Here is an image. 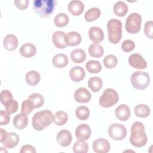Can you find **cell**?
Listing matches in <instances>:
<instances>
[{"label":"cell","instance_id":"ba28073f","mask_svg":"<svg viewBox=\"0 0 153 153\" xmlns=\"http://www.w3.org/2000/svg\"><path fill=\"white\" fill-rule=\"evenodd\" d=\"M108 134L115 140H121L127 135V129L122 124L114 123L109 127Z\"/></svg>","mask_w":153,"mask_h":153},{"label":"cell","instance_id":"277c9868","mask_svg":"<svg viewBox=\"0 0 153 153\" xmlns=\"http://www.w3.org/2000/svg\"><path fill=\"white\" fill-rule=\"evenodd\" d=\"M108 39L112 44H117L122 36V23L117 19H110L107 23Z\"/></svg>","mask_w":153,"mask_h":153},{"label":"cell","instance_id":"f546056e","mask_svg":"<svg viewBox=\"0 0 153 153\" xmlns=\"http://www.w3.org/2000/svg\"><path fill=\"white\" fill-rule=\"evenodd\" d=\"M101 14L100 10L97 7L89 8L84 14V18L87 22H92L98 19Z\"/></svg>","mask_w":153,"mask_h":153},{"label":"cell","instance_id":"7a4b0ae2","mask_svg":"<svg viewBox=\"0 0 153 153\" xmlns=\"http://www.w3.org/2000/svg\"><path fill=\"white\" fill-rule=\"evenodd\" d=\"M54 120L53 113L47 109L36 112L32 120V125L37 131L43 130L47 126H50Z\"/></svg>","mask_w":153,"mask_h":153},{"label":"cell","instance_id":"b9f144b4","mask_svg":"<svg viewBox=\"0 0 153 153\" xmlns=\"http://www.w3.org/2000/svg\"><path fill=\"white\" fill-rule=\"evenodd\" d=\"M153 22L152 20L147 21L144 26V32L145 35L150 39L153 38Z\"/></svg>","mask_w":153,"mask_h":153},{"label":"cell","instance_id":"7402d4cb","mask_svg":"<svg viewBox=\"0 0 153 153\" xmlns=\"http://www.w3.org/2000/svg\"><path fill=\"white\" fill-rule=\"evenodd\" d=\"M27 116L23 113L17 114L13 119V125L18 129H23L25 128L27 125Z\"/></svg>","mask_w":153,"mask_h":153},{"label":"cell","instance_id":"ab89813d","mask_svg":"<svg viewBox=\"0 0 153 153\" xmlns=\"http://www.w3.org/2000/svg\"><path fill=\"white\" fill-rule=\"evenodd\" d=\"M34 108H35V106L33 103L32 102V100H30L29 99L25 100L22 103V106H21L22 113H23L27 115L30 113Z\"/></svg>","mask_w":153,"mask_h":153},{"label":"cell","instance_id":"9c48e42d","mask_svg":"<svg viewBox=\"0 0 153 153\" xmlns=\"http://www.w3.org/2000/svg\"><path fill=\"white\" fill-rule=\"evenodd\" d=\"M130 65L137 69H144L147 67V62L143 57L138 53L131 54L128 59Z\"/></svg>","mask_w":153,"mask_h":153},{"label":"cell","instance_id":"8992f818","mask_svg":"<svg viewBox=\"0 0 153 153\" xmlns=\"http://www.w3.org/2000/svg\"><path fill=\"white\" fill-rule=\"evenodd\" d=\"M119 100L118 93L113 88L105 90L99 98V105L103 108H109L116 104Z\"/></svg>","mask_w":153,"mask_h":153},{"label":"cell","instance_id":"f35d334b","mask_svg":"<svg viewBox=\"0 0 153 153\" xmlns=\"http://www.w3.org/2000/svg\"><path fill=\"white\" fill-rule=\"evenodd\" d=\"M1 102L5 106L8 105L13 100V94L8 90H3L0 94Z\"/></svg>","mask_w":153,"mask_h":153},{"label":"cell","instance_id":"4fadbf2b","mask_svg":"<svg viewBox=\"0 0 153 153\" xmlns=\"http://www.w3.org/2000/svg\"><path fill=\"white\" fill-rule=\"evenodd\" d=\"M91 131L90 127L85 124L79 125L75 129V136L79 140H86L91 136Z\"/></svg>","mask_w":153,"mask_h":153},{"label":"cell","instance_id":"5bb4252c","mask_svg":"<svg viewBox=\"0 0 153 153\" xmlns=\"http://www.w3.org/2000/svg\"><path fill=\"white\" fill-rule=\"evenodd\" d=\"M54 45L58 48H65L67 46L66 42V33L61 30L56 31L52 36Z\"/></svg>","mask_w":153,"mask_h":153},{"label":"cell","instance_id":"f1b7e54d","mask_svg":"<svg viewBox=\"0 0 153 153\" xmlns=\"http://www.w3.org/2000/svg\"><path fill=\"white\" fill-rule=\"evenodd\" d=\"M134 112L137 117L140 118H146L150 114L151 110L148 106L145 104H139L135 106Z\"/></svg>","mask_w":153,"mask_h":153},{"label":"cell","instance_id":"d4e9b609","mask_svg":"<svg viewBox=\"0 0 153 153\" xmlns=\"http://www.w3.org/2000/svg\"><path fill=\"white\" fill-rule=\"evenodd\" d=\"M70 57L74 63H82L86 59V53L84 50L81 48L74 49L71 51Z\"/></svg>","mask_w":153,"mask_h":153},{"label":"cell","instance_id":"d590c367","mask_svg":"<svg viewBox=\"0 0 153 153\" xmlns=\"http://www.w3.org/2000/svg\"><path fill=\"white\" fill-rule=\"evenodd\" d=\"M75 115L78 119L80 120H87L90 115V110L85 106H78L75 110Z\"/></svg>","mask_w":153,"mask_h":153},{"label":"cell","instance_id":"5b68a950","mask_svg":"<svg viewBox=\"0 0 153 153\" xmlns=\"http://www.w3.org/2000/svg\"><path fill=\"white\" fill-rule=\"evenodd\" d=\"M130 80L133 87L137 90L145 89L150 83L149 74L142 71L133 72L131 76Z\"/></svg>","mask_w":153,"mask_h":153},{"label":"cell","instance_id":"f6af8a7d","mask_svg":"<svg viewBox=\"0 0 153 153\" xmlns=\"http://www.w3.org/2000/svg\"><path fill=\"white\" fill-rule=\"evenodd\" d=\"M14 4L20 10H23L26 9L29 5L28 0H15Z\"/></svg>","mask_w":153,"mask_h":153},{"label":"cell","instance_id":"cb8c5ba5","mask_svg":"<svg viewBox=\"0 0 153 153\" xmlns=\"http://www.w3.org/2000/svg\"><path fill=\"white\" fill-rule=\"evenodd\" d=\"M69 62L68 58L66 55L62 53L56 54L52 59L53 65L57 68H62L66 66Z\"/></svg>","mask_w":153,"mask_h":153},{"label":"cell","instance_id":"60d3db41","mask_svg":"<svg viewBox=\"0 0 153 153\" xmlns=\"http://www.w3.org/2000/svg\"><path fill=\"white\" fill-rule=\"evenodd\" d=\"M135 47V43L131 39L124 40L121 44V48L124 52H130Z\"/></svg>","mask_w":153,"mask_h":153},{"label":"cell","instance_id":"30bf717a","mask_svg":"<svg viewBox=\"0 0 153 153\" xmlns=\"http://www.w3.org/2000/svg\"><path fill=\"white\" fill-rule=\"evenodd\" d=\"M109 142L104 138H99L93 143V151L96 153H106L110 150Z\"/></svg>","mask_w":153,"mask_h":153},{"label":"cell","instance_id":"8d00e7d4","mask_svg":"<svg viewBox=\"0 0 153 153\" xmlns=\"http://www.w3.org/2000/svg\"><path fill=\"white\" fill-rule=\"evenodd\" d=\"M103 64L106 68H114L118 63L117 57L113 54H109L105 56L103 60Z\"/></svg>","mask_w":153,"mask_h":153},{"label":"cell","instance_id":"8fae6325","mask_svg":"<svg viewBox=\"0 0 153 153\" xmlns=\"http://www.w3.org/2000/svg\"><path fill=\"white\" fill-rule=\"evenodd\" d=\"M56 140L60 146H68L72 140V136L69 130H62L58 132L56 136Z\"/></svg>","mask_w":153,"mask_h":153},{"label":"cell","instance_id":"9a60e30c","mask_svg":"<svg viewBox=\"0 0 153 153\" xmlns=\"http://www.w3.org/2000/svg\"><path fill=\"white\" fill-rule=\"evenodd\" d=\"M88 36L90 39L94 43H99L103 41L104 33L101 28L97 26H92L88 30Z\"/></svg>","mask_w":153,"mask_h":153},{"label":"cell","instance_id":"d6a6232c","mask_svg":"<svg viewBox=\"0 0 153 153\" xmlns=\"http://www.w3.org/2000/svg\"><path fill=\"white\" fill-rule=\"evenodd\" d=\"M85 67L88 72L92 74L99 73L102 69L100 63L99 61L94 60L88 61L85 64Z\"/></svg>","mask_w":153,"mask_h":153},{"label":"cell","instance_id":"603a6c76","mask_svg":"<svg viewBox=\"0 0 153 153\" xmlns=\"http://www.w3.org/2000/svg\"><path fill=\"white\" fill-rule=\"evenodd\" d=\"M19 142V137L18 134L14 132H10L8 133L7 139L2 142L4 147L7 148H13L17 145Z\"/></svg>","mask_w":153,"mask_h":153},{"label":"cell","instance_id":"52a82bcc","mask_svg":"<svg viewBox=\"0 0 153 153\" xmlns=\"http://www.w3.org/2000/svg\"><path fill=\"white\" fill-rule=\"evenodd\" d=\"M142 17L137 13H131L126 19V29L130 33L139 32L141 27Z\"/></svg>","mask_w":153,"mask_h":153},{"label":"cell","instance_id":"74e56055","mask_svg":"<svg viewBox=\"0 0 153 153\" xmlns=\"http://www.w3.org/2000/svg\"><path fill=\"white\" fill-rule=\"evenodd\" d=\"M28 99L32 101L34 104L35 108L41 107L44 103V97L39 93H32L28 97Z\"/></svg>","mask_w":153,"mask_h":153},{"label":"cell","instance_id":"7bdbcfd3","mask_svg":"<svg viewBox=\"0 0 153 153\" xmlns=\"http://www.w3.org/2000/svg\"><path fill=\"white\" fill-rule=\"evenodd\" d=\"M18 107H19L18 102L16 100H14V99H13L8 105L5 106L6 111L8 113H9L10 114H13V113L16 112L17 111V109H18Z\"/></svg>","mask_w":153,"mask_h":153},{"label":"cell","instance_id":"2e32d148","mask_svg":"<svg viewBox=\"0 0 153 153\" xmlns=\"http://www.w3.org/2000/svg\"><path fill=\"white\" fill-rule=\"evenodd\" d=\"M130 108L126 104H121L119 105L115 111L116 117L121 121L127 120L130 116Z\"/></svg>","mask_w":153,"mask_h":153},{"label":"cell","instance_id":"4dcf8cb0","mask_svg":"<svg viewBox=\"0 0 153 153\" xmlns=\"http://www.w3.org/2000/svg\"><path fill=\"white\" fill-rule=\"evenodd\" d=\"M103 85L102 80L99 77H91L88 81V86L93 92H97Z\"/></svg>","mask_w":153,"mask_h":153},{"label":"cell","instance_id":"7c38bea8","mask_svg":"<svg viewBox=\"0 0 153 153\" xmlns=\"http://www.w3.org/2000/svg\"><path fill=\"white\" fill-rule=\"evenodd\" d=\"M91 93L85 87H79L74 92V98L79 103H87L91 99Z\"/></svg>","mask_w":153,"mask_h":153},{"label":"cell","instance_id":"ac0fdd59","mask_svg":"<svg viewBox=\"0 0 153 153\" xmlns=\"http://www.w3.org/2000/svg\"><path fill=\"white\" fill-rule=\"evenodd\" d=\"M3 44L6 50L13 51L17 47L18 39L16 36L13 34H8L4 39Z\"/></svg>","mask_w":153,"mask_h":153},{"label":"cell","instance_id":"4316f807","mask_svg":"<svg viewBox=\"0 0 153 153\" xmlns=\"http://www.w3.org/2000/svg\"><path fill=\"white\" fill-rule=\"evenodd\" d=\"M114 13L118 16L123 17L128 11L127 5L122 1H118L115 3L113 7Z\"/></svg>","mask_w":153,"mask_h":153},{"label":"cell","instance_id":"e0dca14e","mask_svg":"<svg viewBox=\"0 0 153 153\" xmlns=\"http://www.w3.org/2000/svg\"><path fill=\"white\" fill-rule=\"evenodd\" d=\"M84 5L83 2L79 0H73L68 4V10L74 16H79L84 11Z\"/></svg>","mask_w":153,"mask_h":153},{"label":"cell","instance_id":"ee69618b","mask_svg":"<svg viewBox=\"0 0 153 153\" xmlns=\"http://www.w3.org/2000/svg\"><path fill=\"white\" fill-rule=\"evenodd\" d=\"M10 120V114L4 110L0 111V124L2 126L7 125L8 124Z\"/></svg>","mask_w":153,"mask_h":153},{"label":"cell","instance_id":"3957f363","mask_svg":"<svg viewBox=\"0 0 153 153\" xmlns=\"http://www.w3.org/2000/svg\"><path fill=\"white\" fill-rule=\"evenodd\" d=\"M56 4V0H35L33 7L41 17H48L53 12Z\"/></svg>","mask_w":153,"mask_h":153},{"label":"cell","instance_id":"d6986e66","mask_svg":"<svg viewBox=\"0 0 153 153\" xmlns=\"http://www.w3.org/2000/svg\"><path fill=\"white\" fill-rule=\"evenodd\" d=\"M85 72L81 66H74L69 71V76L71 79L74 82H79L82 80L85 76Z\"/></svg>","mask_w":153,"mask_h":153},{"label":"cell","instance_id":"83f0119b","mask_svg":"<svg viewBox=\"0 0 153 153\" xmlns=\"http://www.w3.org/2000/svg\"><path fill=\"white\" fill-rule=\"evenodd\" d=\"M25 79L29 85H35L40 81V74L36 71H30L26 73Z\"/></svg>","mask_w":153,"mask_h":153},{"label":"cell","instance_id":"6da1fadb","mask_svg":"<svg viewBox=\"0 0 153 153\" xmlns=\"http://www.w3.org/2000/svg\"><path fill=\"white\" fill-rule=\"evenodd\" d=\"M147 140L148 137L145 131L144 125L140 121H136L131 127L130 143L135 147L140 148L146 145Z\"/></svg>","mask_w":153,"mask_h":153},{"label":"cell","instance_id":"484cf974","mask_svg":"<svg viewBox=\"0 0 153 153\" xmlns=\"http://www.w3.org/2000/svg\"><path fill=\"white\" fill-rule=\"evenodd\" d=\"M88 50L90 55L95 58L101 57L104 54V49L103 47L97 43L90 44L88 47Z\"/></svg>","mask_w":153,"mask_h":153},{"label":"cell","instance_id":"e575fe53","mask_svg":"<svg viewBox=\"0 0 153 153\" xmlns=\"http://www.w3.org/2000/svg\"><path fill=\"white\" fill-rule=\"evenodd\" d=\"M73 151L75 153H86L88 151V145L84 140H79L73 145Z\"/></svg>","mask_w":153,"mask_h":153},{"label":"cell","instance_id":"bcb514c9","mask_svg":"<svg viewBox=\"0 0 153 153\" xmlns=\"http://www.w3.org/2000/svg\"><path fill=\"white\" fill-rule=\"evenodd\" d=\"M20 152V153H28V152L35 153L36 149L31 145H25L21 148Z\"/></svg>","mask_w":153,"mask_h":153},{"label":"cell","instance_id":"836d02e7","mask_svg":"<svg viewBox=\"0 0 153 153\" xmlns=\"http://www.w3.org/2000/svg\"><path fill=\"white\" fill-rule=\"evenodd\" d=\"M68 120V114L64 111H59L54 114L53 121L57 126H63L66 123Z\"/></svg>","mask_w":153,"mask_h":153},{"label":"cell","instance_id":"7dc6e473","mask_svg":"<svg viewBox=\"0 0 153 153\" xmlns=\"http://www.w3.org/2000/svg\"><path fill=\"white\" fill-rule=\"evenodd\" d=\"M0 142L2 143L7 139L8 133L5 130H4L2 128H0Z\"/></svg>","mask_w":153,"mask_h":153},{"label":"cell","instance_id":"ffe728a7","mask_svg":"<svg viewBox=\"0 0 153 153\" xmlns=\"http://www.w3.org/2000/svg\"><path fill=\"white\" fill-rule=\"evenodd\" d=\"M36 52V48L32 43L27 42L23 44L20 48L21 55L25 57L29 58L33 56Z\"/></svg>","mask_w":153,"mask_h":153},{"label":"cell","instance_id":"1f68e13d","mask_svg":"<svg viewBox=\"0 0 153 153\" xmlns=\"http://www.w3.org/2000/svg\"><path fill=\"white\" fill-rule=\"evenodd\" d=\"M69 21V17L64 13H60L57 14L54 18V22L56 26L62 27L66 26Z\"/></svg>","mask_w":153,"mask_h":153},{"label":"cell","instance_id":"44dd1931","mask_svg":"<svg viewBox=\"0 0 153 153\" xmlns=\"http://www.w3.org/2000/svg\"><path fill=\"white\" fill-rule=\"evenodd\" d=\"M66 42L69 46L78 45L81 42V36L77 32H69L66 34Z\"/></svg>","mask_w":153,"mask_h":153}]
</instances>
